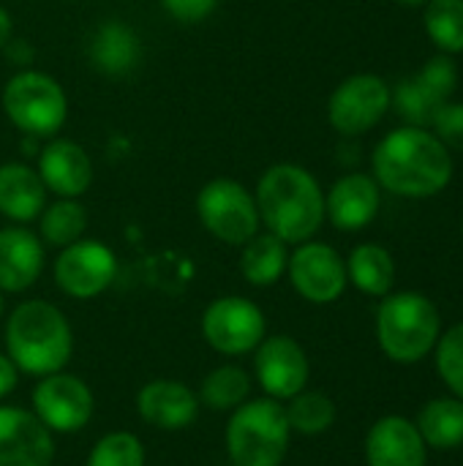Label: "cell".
<instances>
[{"label":"cell","mask_w":463,"mask_h":466,"mask_svg":"<svg viewBox=\"0 0 463 466\" xmlns=\"http://www.w3.org/2000/svg\"><path fill=\"white\" fill-rule=\"evenodd\" d=\"M374 180L407 199H426L442 194L453 180V153L428 128L401 126L379 139L371 156Z\"/></svg>","instance_id":"1"},{"label":"cell","mask_w":463,"mask_h":466,"mask_svg":"<svg viewBox=\"0 0 463 466\" xmlns=\"http://www.w3.org/2000/svg\"><path fill=\"white\" fill-rule=\"evenodd\" d=\"M259 221L265 232L287 246L314 240L325 224V191L314 172L300 164H273L262 172L254 188Z\"/></svg>","instance_id":"2"},{"label":"cell","mask_w":463,"mask_h":466,"mask_svg":"<svg viewBox=\"0 0 463 466\" xmlns=\"http://www.w3.org/2000/svg\"><path fill=\"white\" fill-rule=\"evenodd\" d=\"M74 333L65 314L46 300H25L5 319V355L19 374L49 377L65 369Z\"/></svg>","instance_id":"3"},{"label":"cell","mask_w":463,"mask_h":466,"mask_svg":"<svg viewBox=\"0 0 463 466\" xmlns=\"http://www.w3.org/2000/svg\"><path fill=\"white\" fill-rule=\"evenodd\" d=\"M442 336L434 300L420 292H390L377 311V341L393 363H420Z\"/></svg>","instance_id":"4"},{"label":"cell","mask_w":463,"mask_h":466,"mask_svg":"<svg viewBox=\"0 0 463 466\" xmlns=\"http://www.w3.org/2000/svg\"><path fill=\"white\" fill-rule=\"evenodd\" d=\"M289 440L287 410L276 399L246 401L226 423V453L232 466H281Z\"/></svg>","instance_id":"5"},{"label":"cell","mask_w":463,"mask_h":466,"mask_svg":"<svg viewBox=\"0 0 463 466\" xmlns=\"http://www.w3.org/2000/svg\"><path fill=\"white\" fill-rule=\"evenodd\" d=\"M3 112L22 137L41 142L57 137L68 120V96L63 85L38 68H19L3 87Z\"/></svg>","instance_id":"6"},{"label":"cell","mask_w":463,"mask_h":466,"mask_svg":"<svg viewBox=\"0 0 463 466\" xmlns=\"http://www.w3.org/2000/svg\"><path fill=\"white\" fill-rule=\"evenodd\" d=\"M196 218L216 240L226 246H243L262 232L254 191L235 177H213L196 194Z\"/></svg>","instance_id":"7"},{"label":"cell","mask_w":463,"mask_h":466,"mask_svg":"<svg viewBox=\"0 0 463 466\" xmlns=\"http://www.w3.org/2000/svg\"><path fill=\"white\" fill-rule=\"evenodd\" d=\"M267 333V319L262 309L240 295L216 298L202 314L205 341L226 358H240L254 352Z\"/></svg>","instance_id":"8"},{"label":"cell","mask_w":463,"mask_h":466,"mask_svg":"<svg viewBox=\"0 0 463 466\" xmlns=\"http://www.w3.org/2000/svg\"><path fill=\"white\" fill-rule=\"evenodd\" d=\"M52 276L63 295L74 300H93L104 295L117 279V257L106 243L82 238L60 248Z\"/></svg>","instance_id":"9"},{"label":"cell","mask_w":463,"mask_h":466,"mask_svg":"<svg viewBox=\"0 0 463 466\" xmlns=\"http://www.w3.org/2000/svg\"><path fill=\"white\" fill-rule=\"evenodd\" d=\"M390 109V85L377 74L347 76L327 101V120L344 137H360L379 126Z\"/></svg>","instance_id":"10"},{"label":"cell","mask_w":463,"mask_h":466,"mask_svg":"<svg viewBox=\"0 0 463 466\" xmlns=\"http://www.w3.org/2000/svg\"><path fill=\"white\" fill-rule=\"evenodd\" d=\"M287 276L295 292L317 306L336 303L349 284L347 259H341V254L333 246L319 240H306L289 254Z\"/></svg>","instance_id":"11"},{"label":"cell","mask_w":463,"mask_h":466,"mask_svg":"<svg viewBox=\"0 0 463 466\" xmlns=\"http://www.w3.org/2000/svg\"><path fill=\"white\" fill-rule=\"evenodd\" d=\"M93 390L76 374H49L33 388V415L52 434H76L93 418Z\"/></svg>","instance_id":"12"},{"label":"cell","mask_w":463,"mask_h":466,"mask_svg":"<svg viewBox=\"0 0 463 466\" xmlns=\"http://www.w3.org/2000/svg\"><path fill=\"white\" fill-rule=\"evenodd\" d=\"M254 374L267 399L289 401L308 385V355L292 336H265L254 350Z\"/></svg>","instance_id":"13"},{"label":"cell","mask_w":463,"mask_h":466,"mask_svg":"<svg viewBox=\"0 0 463 466\" xmlns=\"http://www.w3.org/2000/svg\"><path fill=\"white\" fill-rule=\"evenodd\" d=\"M35 172L49 194L63 199H79L93 186L90 153L65 137H52L35 156Z\"/></svg>","instance_id":"14"},{"label":"cell","mask_w":463,"mask_h":466,"mask_svg":"<svg viewBox=\"0 0 463 466\" xmlns=\"http://www.w3.org/2000/svg\"><path fill=\"white\" fill-rule=\"evenodd\" d=\"M52 431L27 410L0 407V466H52Z\"/></svg>","instance_id":"15"},{"label":"cell","mask_w":463,"mask_h":466,"mask_svg":"<svg viewBox=\"0 0 463 466\" xmlns=\"http://www.w3.org/2000/svg\"><path fill=\"white\" fill-rule=\"evenodd\" d=\"M382 208V186L374 175L349 172L338 177L330 191L325 194V218L341 232H360L366 229Z\"/></svg>","instance_id":"16"},{"label":"cell","mask_w":463,"mask_h":466,"mask_svg":"<svg viewBox=\"0 0 463 466\" xmlns=\"http://www.w3.org/2000/svg\"><path fill=\"white\" fill-rule=\"evenodd\" d=\"M44 273V243L25 224L0 229V292L19 295Z\"/></svg>","instance_id":"17"},{"label":"cell","mask_w":463,"mask_h":466,"mask_svg":"<svg viewBox=\"0 0 463 466\" xmlns=\"http://www.w3.org/2000/svg\"><path fill=\"white\" fill-rule=\"evenodd\" d=\"M139 418L161 431H183L199 415V396L177 380H153L136 396Z\"/></svg>","instance_id":"18"},{"label":"cell","mask_w":463,"mask_h":466,"mask_svg":"<svg viewBox=\"0 0 463 466\" xmlns=\"http://www.w3.org/2000/svg\"><path fill=\"white\" fill-rule=\"evenodd\" d=\"M368 466H426L428 445L418 426L401 415L379 418L366 437Z\"/></svg>","instance_id":"19"},{"label":"cell","mask_w":463,"mask_h":466,"mask_svg":"<svg viewBox=\"0 0 463 466\" xmlns=\"http://www.w3.org/2000/svg\"><path fill=\"white\" fill-rule=\"evenodd\" d=\"M87 60L104 76H128L142 63V38L123 19H104L87 41Z\"/></svg>","instance_id":"20"},{"label":"cell","mask_w":463,"mask_h":466,"mask_svg":"<svg viewBox=\"0 0 463 466\" xmlns=\"http://www.w3.org/2000/svg\"><path fill=\"white\" fill-rule=\"evenodd\" d=\"M46 186L25 161L0 164V216L11 224H33L46 208Z\"/></svg>","instance_id":"21"},{"label":"cell","mask_w":463,"mask_h":466,"mask_svg":"<svg viewBox=\"0 0 463 466\" xmlns=\"http://www.w3.org/2000/svg\"><path fill=\"white\" fill-rule=\"evenodd\" d=\"M347 279L371 298H385L396 284V262L393 254L379 243H360L352 248L347 259Z\"/></svg>","instance_id":"22"},{"label":"cell","mask_w":463,"mask_h":466,"mask_svg":"<svg viewBox=\"0 0 463 466\" xmlns=\"http://www.w3.org/2000/svg\"><path fill=\"white\" fill-rule=\"evenodd\" d=\"M240 248V273L251 287H273L287 273L289 248L281 238L270 232H257Z\"/></svg>","instance_id":"23"},{"label":"cell","mask_w":463,"mask_h":466,"mask_svg":"<svg viewBox=\"0 0 463 466\" xmlns=\"http://www.w3.org/2000/svg\"><path fill=\"white\" fill-rule=\"evenodd\" d=\"M418 431L434 451H453L463 445V401L456 396L428 401L418 415Z\"/></svg>","instance_id":"24"},{"label":"cell","mask_w":463,"mask_h":466,"mask_svg":"<svg viewBox=\"0 0 463 466\" xmlns=\"http://www.w3.org/2000/svg\"><path fill=\"white\" fill-rule=\"evenodd\" d=\"M87 229V210L79 199H63L46 202V208L38 216V238L44 246L65 248L85 238Z\"/></svg>","instance_id":"25"},{"label":"cell","mask_w":463,"mask_h":466,"mask_svg":"<svg viewBox=\"0 0 463 466\" xmlns=\"http://www.w3.org/2000/svg\"><path fill=\"white\" fill-rule=\"evenodd\" d=\"M248 396H251V377L240 366L213 369L199 388V404H205L213 412H235L240 404L248 401Z\"/></svg>","instance_id":"26"},{"label":"cell","mask_w":463,"mask_h":466,"mask_svg":"<svg viewBox=\"0 0 463 466\" xmlns=\"http://www.w3.org/2000/svg\"><path fill=\"white\" fill-rule=\"evenodd\" d=\"M284 410H287L289 429L303 437L325 434L336 423V404L330 396H325L319 390H300L297 396L289 399V404Z\"/></svg>","instance_id":"27"},{"label":"cell","mask_w":463,"mask_h":466,"mask_svg":"<svg viewBox=\"0 0 463 466\" xmlns=\"http://www.w3.org/2000/svg\"><path fill=\"white\" fill-rule=\"evenodd\" d=\"M423 14L426 33L445 55L463 52V0H428Z\"/></svg>","instance_id":"28"},{"label":"cell","mask_w":463,"mask_h":466,"mask_svg":"<svg viewBox=\"0 0 463 466\" xmlns=\"http://www.w3.org/2000/svg\"><path fill=\"white\" fill-rule=\"evenodd\" d=\"M390 106H396V112L407 120V126H431L434 112L442 106L415 76L404 79L396 85V90H390Z\"/></svg>","instance_id":"29"},{"label":"cell","mask_w":463,"mask_h":466,"mask_svg":"<svg viewBox=\"0 0 463 466\" xmlns=\"http://www.w3.org/2000/svg\"><path fill=\"white\" fill-rule=\"evenodd\" d=\"M87 466H145V448L136 434L112 431L93 445Z\"/></svg>","instance_id":"30"},{"label":"cell","mask_w":463,"mask_h":466,"mask_svg":"<svg viewBox=\"0 0 463 466\" xmlns=\"http://www.w3.org/2000/svg\"><path fill=\"white\" fill-rule=\"evenodd\" d=\"M437 371L450 393L463 401V322L453 325L437 341Z\"/></svg>","instance_id":"31"},{"label":"cell","mask_w":463,"mask_h":466,"mask_svg":"<svg viewBox=\"0 0 463 466\" xmlns=\"http://www.w3.org/2000/svg\"><path fill=\"white\" fill-rule=\"evenodd\" d=\"M415 79H418L439 104H445V101H450V96H453L456 87H458V66H456L453 55L439 52V55H434V57L426 60V66L420 68V74H415Z\"/></svg>","instance_id":"32"},{"label":"cell","mask_w":463,"mask_h":466,"mask_svg":"<svg viewBox=\"0 0 463 466\" xmlns=\"http://www.w3.org/2000/svg\"><path fill=\"white\" fill-rule=\"evenodd\" d=\"M431 128L448 145V150L463 153V101H445L434 112Z\"/></svg>","instance_id":"33"},{"label":"cell","mask_w":463,"mask_h":466,"mask_svg":"<svg viewBox=\"0 0 463 466\" xmlns=\"http://www.w3.org/2000/svg\"><path fill=\"white\" fill-rule=\"evenodd\" d=\"M161 5L175 22L196 25V22H205L216 11L218 0H161Z\"/></svg>","instance_id":"34"},{"label":"cell","mask_w":463,"mask_h":466,"mask_svg":"<svg viewBox=\"0 0 463 466\" xmlns=\"http://www.w3.org/2000/svg\"><path fill=\"white\" fill-rule=\"evenodd\" d=\"M3 52H5V57H8L14 66H19V68H33V63H35V49H33V44L25 41V38H14V35H11V41L3 46Z\"/></svg>","instance_id":"35"},{"label":"cell","mask_w":463,"mask_h":466,"mask_svg":"<svg viewBox=\"0 0 463 466\" xmlns=\"http://www.w3.org/2000/svg\"><path fill=\"white\" fill-rule=\"evenodd\" d=\"M16 382H19V369L14 366V360L8 355L0 352V399L11 396Z\"/></svg>","instance_id":"36"},{"label":"cell","mask_w":463,"mask_h":466,"mask_svg":"<svg viewBox=\"0 0 463 466\" xmlns=\"http://www.w3.org/2000/svg\"><path fill=\"white\" fill-rule=\"evenodd\" d=\"M11 35H14V19H11L8 8L0 5V49L11 41Z\"/></svg>","instance_id":"37"},{"label":"cell","mask_w":463,"mask_h":466,"mask_svg":"<svg viewBox=\"0 0 463 466\" xmlns=\"http://www.w3.org/2000/svg\"><path fill=\"white\" fill-rule=\"evenodd\" d=\"M398 5H407V8H423L428 0H396Z\"/></svg>","instance_id":"38"},{"label":"cell","mask_w":463,"mask_h":466,"mask_svg":"<svg viewBox=\"0 0 463 466\" xmlns=\"http://www.w3.org/2000/svg\"><path fill=\"white\" fill-rule=\"evenodd\" d=\"M3 306H5V300H3V292H0V317H3Z\"/></svg>","instance_id":"39"},{"label":"cell","mask_w":463,"mask_h":466,"mask_svg":"<svg viewBox=\"0 0 463 466\" xmlns=\"http://www.w3.org/2000/svg\"><path fill=\"white\" fill-rule=\"evenodd\" d=\"M461 235H463V224H461Z\"/></svg>","instance_id":"40"}]
</instances>
